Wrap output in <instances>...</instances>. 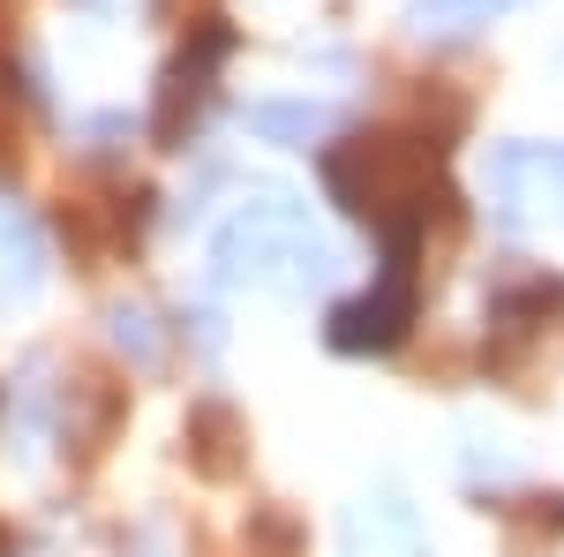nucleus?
<instances>
[{"mask_svg": "<svg viewBox=\"0 0 564 557\" xmlns=\"http://www.w3.org/2000/svg\"><path fill=\"white\" fill-rule=\"evenodd\" d=\"M39 287H45V234L15 196H0V309L31 301Z\"/></svg>", "mask_w": 564, "mask_h": 557, "instance_id": "6", "label": "nucleus"}, {"mask_svg": "<svg viewBox=\"0 0 564 557\" xmlns=\"http://www.w3.org/2000/svg\"><path fill=\"white\" fill-rule=\"evenodd\" d=\"M113 324H121V346H135V354L151 362V332H143V309H121Z\"/></svg>", "mask_w": 564, "mask_h": 557, "instance_id": "10", "label": "nucleus"}, {"mask_svg": "<svg viewBox=\"0 0 564 557\" xmlns=\"http://www.w3.org/2000/svg\"><path fill=\"white\" fill-rule=\"evenodd\" d=\"M557 204H564V151H557Z\"/></svg>", "mask_w": 564, "mask_h": 557, "instance_id": "11", "label": "nucleus"}, {"mask_svg": "<svg viewBox=\"0 0 564 557\" xmlns=\"http://www.w3.org/2000/svg\"><path fill=\"white\" fill-rule=\"evenodd\" d=\"M339 271V249L308 226V204L286 189L241 196V212L212 234V279L218 287H271V294H308Z\"/></svg>", "mask_w": 564, "mask_h": 557, "instance_id": "1", "label": "nucleus"}, {"mask_svg": "<svg viewBox=\"0 0 564 557\" xmlns=\"http://www.w3.org/2000/svg\"><path fill=\"white\" fill-rule=\"evenodd\" d=\"M557 189V151H542V143H505L497 159H489V204H497V218L520 234V226H534V212H542V196Z\"/></svg>", "mask_w": 564, "mask_h": 557, "instance_id": "5", "label": "nucleus"}, {"mask_svg": "<svg viewBox=\"0 0 564 557\" xmlns=\"http://www.w3.org/2000/svg\"><path fill=\"white\" fill-rule=\"evenodd\" d=\"M98 8H113V0H98Z\"/></svg>", "mask_w": 564, "mask_h": 557, "instance_id": "12", "label": "nucleus"}, {"mask_svg": "<svg viewBox=\"0 0 564 557\" xmlns=\"http://www.w3.org/2000/svg\"><path fill=\"white\" fill-rule=\"evenodd\" d=\"M241 121H249L263 143H324L339 114H332V106H316V98H257Z\"/></svg>", "mask_w": 564, "mask_h": 557, "instance_id": "8", "label": "nucleus"}, {"mask_svg": "<svg viewBox=\"0 0 564 557\" xmlns=\"http://www.w3.org/2000/svg\"><path fill=\"white\" fill-rule=\"evenodd\" d=\"M512 8H527V0H406V31L452 45V39H475L497 15H512Z\"/></svg>", "mask_w": 564, "mask_h": 557, "instance_id": "7", "label": "nucleus"}, {"mask_svg": "<svg viewBox=\"0 0 564 557\" xmlns=\"http://www.w3.org/2000/svg\"><path fill=\"white\" fill-rule=\"evenodd\" d=\"M406 249H414V226H399V234H391V271H384V287L332 309L324 340L339 346V354H384V346L406 340V324H414V279H406Z\"/></svg>", "mask_w": 564, "mask_h": 557, "instance_id": "3", "label": "nucleus"}, {"mask_svg": "<svg viewBox=\"0 0 564 557\" xmlns=\"http://www.w3.org/2000/svg\"><path fill=\"white\" fill-rule=\"evenodd\" d=\"M218 53H226V31H212L196 53H181L174 68H166V106H159V129H166V136H181V98H188V106L204 98V76H212Z\"/></svg>", "mask_w": 564, "mask_h": 557, "instance_id": "9", "label": "nucleus"}, {"mask_svg": "<svg viewBox=\"0 0 564 557\" xmlns=\"http://www.w3.org/2000/svg\"><path fill=\"white\" fill-rule=\"evenodd\" d=\"M324 181H332V204L347 218H377L384 234L414 226L422 204H430V159L422 143L406 136H361L347 151L324 159Z\"/></svg>", "mask_w": 564, "mask_h": 557, "instance_id": "2", "label": "nucleus"}, {"mask_svg": "<svg viewBox=\"0 0 564 557\" xmlns=\"http://www.w3.org/2000/svg\"><path fill=\"white\" fill-rule=\"evenodd\" d=\"M339 557H430L422 513L406 505V490H399V482L361 490L347 513H339Z\"/></svg>", "mask_w": 564, "mask_h": 557, "instance_id": "4", "label": "nucleus"}]
</instances>
